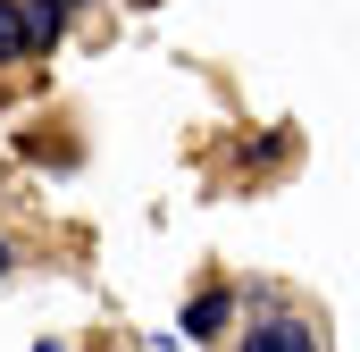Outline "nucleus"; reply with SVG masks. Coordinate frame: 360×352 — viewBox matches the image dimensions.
<instances>
[{"label":"nucleus","mask_w":360,"mask_h":352,"mask_svg":"<svg viewBox=\"0 0 360 352\" xmlns=\"http://www.w3.org/2000/svg\"><path fill=\"white\" fill-rule=\"evenodd\" d=\"M243 352H319V336H310L302 319H260V327L243 336Z\"/></svg>","instance_id":"nucleus-1"},{"label":"nucleus","mask_w":360,"mask_h":352,"mask_svg":"<svg viewBox=\"0 0 360 352\" xmlns=\"http://www.w3.org/2000/svg\"><path fill=\"white\" fill-rule=\"evenodd\" d=\"M17 25H25V51H42V42L68 25V0H34V8H17Z\"/></svg>","instance_id":"nucleus-2"},{"label":"nucleus","mask_w":360,"mask_h":352,"mask_svg":"<svg viewBox=\"0 0 360 352\" xmlns=\"http://www.w3.org/2000/svg\"><path fill=\"white\" fill-rule=\"evenodd\" d=\"M226 310H235V302H226V294H201V302H193V336H210V327H218V319H226Z\"/></svg>","instance_id":"nucleus-3"},{"label":"nucleus","mask_w":360,"mask_h":352,"mask_svg":"<svg viewBox=\"0 0 360 352\" xmlns=\"http://www.w3.org/2000/svg\"><path fill=\"white\" fill-rule=\"evenodd\" d=\"M17 51H25V25H17V8L0 0V59H17Z\"/></svg>","instance_id":"nucleus-4"},{"label":"nucleus","mask_w":360,"mask_h":352,"mask_svg":"<svg viewBox=\"0 0 360 352\" xmlns=\"http://www.w3.org/2000/svg\"><path fill=\"white\" fill-rule=\"evenodd\" d=\"M0 268H8V244H0Z\"/></svg>","instance_id":"nucleus-5"}]
</instances>
